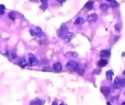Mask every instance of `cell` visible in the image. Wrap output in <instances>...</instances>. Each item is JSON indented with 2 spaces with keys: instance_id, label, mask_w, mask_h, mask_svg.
<instances>
[{
  "instance_id": "6da1fadb",
  "label": "cell",
  "mask_w": 125,
  "mask_h": 105,
  "mask_svg": "<svg viewBox=\"0 0 125 105\" xmlns=\"http://www.w3.org/2000/svg\"><path fill=\"white\" fill-rule=\"evenodd\" d=\"M78 63L74 61H70L66 65V68L70 71H74L78 68Z\"/></svg>"
},
{
  "instance_id": "7a4b0ae2",
  "label": "cell",
  "mask_w": 125,
  "mask_h": 105,
  "mask_svg": "<svg viewBox=\"0 0 125 105\" xmlns=\"http://www.w3.org/2000/svg\"><path fill=\"white\" fill-rule=\"evenodd\" d=\"M97 18H98V15L96 14H91L88 17V21L89 22H94L96 21Z\"/></svg>"
},
{
  "instance_id": "3957f363",
  "label": "cell",
  "mask_w": 125,
  "mask_h": 105,
  "mask_svg": "<svg viewBox=\"0 0 125 105\" xmlns=\"http://www.w3.org/2000/svg\"><path fill=\"white\" fill-rule=\"evenodd\" d=\"M110 54V51L108 50H102V51H101V57H107L109 56Z\"/></svg>"
},
{
  "instance_id": "277c9868",
  "label": "cell",
  "mask_w": 125,
  "mask_h": 105,
  "mask_svg": "<svg viewBox=\"0 0 125 105\" xmlns=\"http://www.w3.org/2000/svg\"><path fill=\"white\" fill-rule=\"evenodd\" d=\"M101 91L105 95H108L110 92V89L108 87H102V88H101Z\"/></svg>"
},
{
  "instance_id": "5b68a950",
  "label": "cell",
  "mask_w": 125,
  "mask_h": 105,
  "mask_svg": "<svg viewBox=\"0 0 125 105\" xmlns=\"http://www.w3.org/2000/svg\"><path fill=\"white\" fill-rule=\"evenodd\" d=\"M107 64V61L105 59L101 60L98 62V65H99L100 66H101V67L104 66H105Z\"/></svg>"
},
{
  "instance_id": "8992f818",
  "label": "cell",
  "mask_w": 125,
  "mask_h": 105,
  "mask_svg": "<svg viewBox=\"0 0 125 105\" xmlns=\"http://www.w3.org/2000/svg\"><path fill=\"white\" fill-rule=\"evenodd\" d=\"M54 69H55L56 71H60L61 70V65L60 63H57L54 64Z\"/></svg>"
},
{
  "instance_id": "52a82bcc",
  "label": "cell",
  "mask_w": 125,
  "mask_h": 105,
  "mask_svg": "<svg viewBox=\"0 0 125 105\" xmlns=\"http://www.w3.org/2000/svg\"><path fill=\"white\" fill-rule=\"evenodd\" d=\"M99 8L102 11H107V9H108V5H107L106 4H102L100 5Z\"/></svg>"
},
{
  "instance_id": "ba28073f",
  "label": "cell",
  "mask_w": 125,
  "mask_h": 105,
  "mask_svg": "<svg viewBox=\"0 0 125 105\" xmlns=\"http://www.w3.org/2000/svg\"><path fill=\"white\" fill-rule=\"evenodd\" d=\"M85 6L88 9H92L93 7V3L92 1H89L86 4Z\"/></svg>"
},
{
  "instance_id": "9c48e42d",
  "label": "cell",
  "mask_w": 125,
  "mask_h": 105,
  "mask_svg": "<svg viewBox=\"0 0 125 105\" xmlns=\"http://www.w3.org/2000/svg\"><path fill=\"white\" fill-rule=\"evenodd\" d=\"M41 1L43 4L47 6V0H41Z\"/></svg>"
},
{
  "instance_id": "30bf717a",
  "label": "cell",
  "mask_w": 125,
  "mask_h": 105,
  "mask_svg": "<svg viewBox=\"0 0 125 105\" xmlns=\"http://www.w3.org/2000/svg\"><path fill=\"white\" fill-rule=\"evenodd\" d=\"M4 13V11H3L2 9H0V15H2Z\"/></svg>"
},
{
  "instance_id": "8fae6325",
  "label": "cell",
  "mask_w": 125,
  "mask_h": 105,
  "mask_svg": "<svg viewBox=\"0 0 125 105\" xmlns=\"http://www.w3.org/2000/svg\"><path fill=\"white\" fill-rule=\"evenodd\" d=\"M57 1H58V2H60V3H63L64 1H65L66 0H57Z\"/></svg>"
},
{
  "instance_id": "7c38bea8",
  "label": "cell",
  "mask_w": 125,
  "mask_h": 105,
  "mask_svg": "<svg viewBox=\"0 0 125 105\" xmlns=\"http://www.w3.org/2000/svg\"><path fill=\"white\" fill-rule=\"evenodd\" d=\"M107 1H112V0H107Z\"/></svg>"
}]
</instances>
